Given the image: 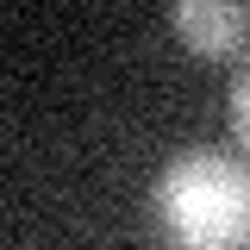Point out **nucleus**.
I'll list each match as a JSON object with an SVG mask.
<instances>
[{"mask_svg":"<svg viewBox=\"0 0 250 250\" xmlns=\"http://www.w3.org/2000/svg\"><path fill=\"white\" fill-rule=\"evenodd\" d=\"M231 131H238V144L250 150V62L238 69V82H231Z\"/></svg>","mask_w":250,"mask_h":250,"instance_id":"obj_3","label":"nucleus"},{"mask_svg":"<svg viewBox=\"0 0 250 250\" xmlns=\"http://www.w3.org/2000/svg\"><path fill=\"white\" fill-rule=\"evenodd\" d=\"M169 31L194 57H231L250 38V6L244 0H175L169 6Z\"/></svg>","mask_w":250,"mask_h":250,"instance_id":"obj_2","label":"nucleus"},{"mask_svg":"<svg viewBox=\"0 0 250 250\" xmlns=\"http://www.w3.org/2000/svg\"><path fill=\"white\" fill-rule=\"evenodd\" d=\"M150 219L169 250H250V169L213 144L175 150L150 182Z\"/></svg>","mask_w":250,"mask_h":250,"instance_id":"obj_1","label":"nucleus"}]
</instances>
